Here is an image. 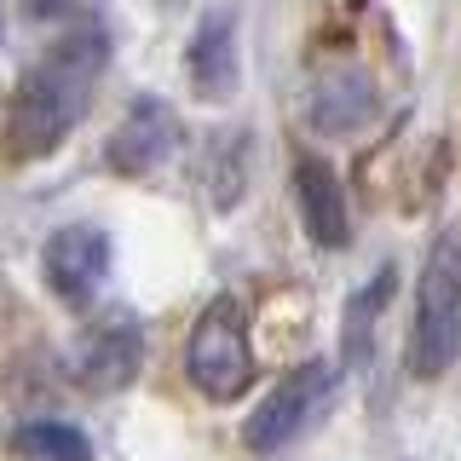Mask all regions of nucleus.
Segmentation results:
<instances>
[{
    "label": "nucleus",
    "mask_w": 461,
    "mask_h": 461,
    "mask_svg": "<svg viewBox=\"0 0 461 461\" xmlns=\"http://www.w3.org/2000/svg\"><path fill=\"white\" fill-rule=\"evenodd\" d=\"M110 64V41L98 29H81V35L47 47V58L23 69L18 93H12V110H6V144L12 156H47L58 150L69 133L81 127L86 104H93V86Z\"/></svg>",
    "instance_id": "1"
},
{
    "label": "nucleus",
    "mask_w": 461,
    "mask_h": 461,
    "mask_svg": "<svg viewBox=\"0 0 461 461\" xmlns=\"http://www.w3.org/2000/svg\"><path fill=\"white\" fill-rule=\"evenodd\" d=\"M461 357V230H444L427 249L421 288H415V329H410V369L438 381Z\"/></svg>",
    "instance_id": "2"
},
{
    "label": "nucleus",
    "mask_w": 461,
    "mask_h": 461,
    "mask_svg": "<svg viewBox=\"0 0 461 461\" xmlns=\"http://www.w3.org/2000/svg\"><path fill=\"white\" fill-rule=\"evenodd\" d=\"M185 375L213 403H230L249 393L254 352H249V312H242L237 294H213L208 312L196 317L191 340H185Z\"/></svg>",
    "instance_id": "3"
},
{
    "label": "nucleus",
    "mask_w": 461,
    "mask_h": 461,
    "mask_svg": "<svg viewBox=\"0 0 461 461\" xmlns=\"http://www.w3.org/2000/svg\"><path fill=\"white\" fill-rule=\"evenodd\" d=\"M335 386L340 375L329 357H312V364H300L288 381H277L266 398H259V410L249 415V427H242V438H249V450L271 456V450H288L294 438H306V432L323 421V410L335 403Z\"/></svg>",
    "instance_id": "4"
},
{
    "label": "nucleus",
    "mask_w": 461,
    "mask_h": 461,
    "mask_svg": "<svg viewBox=\"0 0 461 461\" xmlns=\"http://www.w3.org/2000/svg\"><path fill=\"white\" fill-rule=\"evenodd\" d=\"M41 266H47V283L58 300H69V306H81L86 294L98 288V277L110 271V237L93 225H64L47 237V254H41Z\"/></svg>",
    "instance_id": "5"
},
{
    "label": "nucleus",
    "mask_w": 461,
    "mask_h": 461,
    "mask_svg": "<svg viewBox=\"0 0 461 461\" xmlns=\"http://www.w3.org/2000/svg\"><path fill=\"white\" fill-rule=\"evenodd\" d=\"M144 364V335L133 317H110V323L86 329L81 346H76V375L81 386H93V393H115V386H127Z\"/></svg>",
    "instance_id": "6"
},
{
    "label": "nucleus",
    "mask_w": 461,
    "mask_h": 461,
    "mask_svg": "<svg viewBox=\"0 0 461 461\" xmlns=\"http://www.w3.org/2000/svg\"><path fill=\"white\" fill-rule=\"evenodd\" d=\"M173 139H179V122L162 98H139L133 110L122 115V127L110 133V167L115 173H150L173 156Z\"/></svg>",
    "instance_id": "7"
},
{
    "label": "nucleus",
    "mask_w": 461,
    "mask_h": 461,
    "mask_svg": "<svg viewBox=\"0 0 461 461\" xmlns=\"http://www.w3.org/2000/svg\"><path fill=\"white\" fill-rule=\"evenodd\" d=\"M294 196H300V220H306L317 249H346L352 237V220H346V191L335 179V167L317 162V156H300L294 167Z\"/></svg>",
    "instance_id": "8"
},
{
    "label": "nucleus",
    "mask_w": 461,
    "mask_h": 461,
    "mask_svg": "<svg viewBox=\"0 0 461 461\" xmlns=\"http://www.w3.org/2000/svg\"><path fill=\"white\" fill-rule=\"evenodd\" d=\"M375 110H381V93H375V81L364 69H335L312 93V127L317 133H357V127L375 122Z\"/></svg>",
    "instance_id": "9"
},
{
    "label": "nucleus",
    "mask_w": 461,
    "mask_h": 461,
    "mask_svg": "<svg viewBox=\"0 0 461 461\" xmlns=\"http://www.w3.org/2000/svg\"><path fill=\"white\" fill-rule=\"evenodd\" d=\"M185 69H191V81H196L202 98H230V86H237V35H230L225 12H213V18L191 35Z\"/></svg>",
    "instance_id": "10"
},
{
    "label": "nucleus",
    "mask_w": 461,
    "mask_h": 461,
    "mask_svg": "<svg viewBox=\"0 0 461 461\" xmlns=\"http://www.w3.org/2000/svg\"><path fill=\"white\" fill-rule=\"evenodd\" d=\"M18 450L23 456H41V461H93L86 432L69 427V421H29L18 432Z\"/></svg>",
    "instance_id": "11"
},
{
    "label": "nucleus",
    "mask_w": 461,
    "mask_h": 461,
    "mask_svg": "<svg viewBox=\"0 0 461 461\" xmlns=\"http://www.w3.org/2000/svg\"><path fill=\"white\" fill-rule=\"evenodd\" d=\"M386 300H393V266L375 271V283L352 300V306H346V352H352L357 364L369 357V317H375V312H386Z\"/></svg>",
    "instance_id": "12"
}]
</instances>
